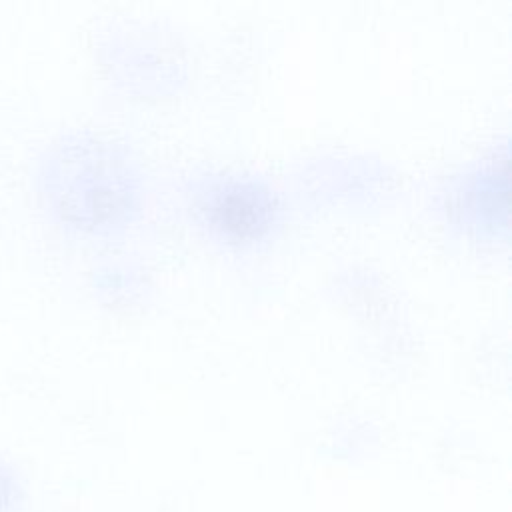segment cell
I'll use <instances>...</instances> for the list:
<instances>
[{
	"mask_svg": "<svg viewBox=\"0 0 512 512\" xmlns=\"http://www.w3.org/2000/svg\"><path fill=\"white\" fill-rule=\"evenodd\" d=\"M198 204L206 222L230 238L258 236L276 212L274 190L254 176L240 174L208 178L198 190Z\"/></svg>",
	"mask_w": 512,
	"mask_h": 512,
	"instance_id": "cell-2",
	"label": "cell"
},
{
	"mask_svg": "<svg viewBox=\"0 0 512 512\" xmlns=\"http://www.w3.org/2000/svg\"><path fill=\"white\" fill-rule=\"evenodd\" d=\"M36 182L58 220L90 232L126 224L142 196L140 170L126 146L92 130L54 136L38 156Z\"/></svg>",
	"mask_w": 512,
	"mask_h": 512,
	"instance_id": "cell-1",
	"label": "cell"
}]
</instances>
